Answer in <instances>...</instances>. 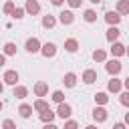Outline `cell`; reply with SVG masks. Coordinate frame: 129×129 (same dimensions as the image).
<instances>
[{
	"mask_svg": "<svg viewBox=\"0 0 129 129\" xmlns=\"http://www.w3.org/2000/svg\"><path fill=\"white\" fill-rule=\"evenodd\" d=\"M85 129H97V127H95V125H89V127H85Z\"/></svg>",
	"mask_w": 129,
	"mask_h": 129,
	"instance_id": "obj_40",
	"label": "cell"
},
{
	"mask_svg": "<svg viewBox=\"0 0 129 129\" xmlns=\"http://www.w3.org/2000/svg\"><path fill=\"white\" fill-rule=\"evenodd\" d=\"M83 81H85L87 85H93V83L97 81V73H95V71H91V69H89V71H85V73H83Z\"/></svg>",
	"mask_w": 129,
	"mask_h": 129,
	"instance_id": "obj_7",
	"label": "cell"
},
{
	"mask_svg": "<svg viewBox=\"0 0 129 129\" xmlns=\"http://www.w3.org/2000/svg\"><path fill=\"white\" fill-rule=\"evenodd\" d=\"M105 20H107L109 24H113V26H115V24L121 20V16H119V12H107V14H105Z\"/></svg>",
	"mask_w": 129,
	"mask_h": 129,
	"instance_id": "obj_9",
	"label": "cell"
},
{
	"mask_svg": "<svg viewBox=\"0 0 129 129\" xmlns=\"http://www.w3.org/2000/svg\"><path fill=\"white\" fill-rule=\"evenodd\" d=\"M91 2H93V4H99V2H101V0H91Z\"/></svg>",
	"mask_w": 129,
	"mask_h": 129,
	"instance_id": "obj_41",
	"label": "cell"
},
{
	"mask_svg": "<svg viewBox=\"0 0 129 129\" xmlns=\"http://www.w3.org/2000/svg\"><path fill=\"white\" fill-rule=\"evenodd\" d=\"M4 52H6V54H16V44H14V42H6Z\"/></svg>",
	"mask_w": 129,
	"mask_h": 129,
	"instance_id": "obj_23",
	"label": "cell"
},
{
	"mask_svg": "<svg viewBox=\"0 0 129 129\" xmlns=\"http://www.w3.org/2000/svg\"><path fill=\"white\" fill-rule=\"evenodd\" d=\"M93 119H95V121H105V119H107V111L101 109V107H95V109H93Z\"/></svg>",
	"mask_w": 129,
	"mask_h": 129,
	"instance_id": "obj_8",
	"label": "cell"
},
{
	"mask_svg": "<svg viewBox=\"0 0 129 129\" xmlns=\"http://www.w3.org/2000/svg\"><path fill=\"white\" fill-rule=\"evenodd\" d=\"M111 52H113L115 56H121V54L125 52V46H123V44H119V42H113V48H111Z\"/></svg>",
	"mask_w": 129,
	"mask_h": 129,
	"instance_id": "obj_19",
	"label": "cell"
},
{
	"mask_svg": "<svg viewBox=\"0 0 129 129\" xmlns=\"http://www.w3.org/2000/svg\"><path fill=\"white\" fill-rule=\"evenodd\" d=\"M67 2H69V6H71V8H79V6L83 4V0H67Z\"/></svg>",
	"mask_w": 129,
	"mask_h": 129,
	"instance_id": "obj_33",
	"label": "cell"
},
{
	"mask_svg": "<svg viewBox=\"0 0 129 129\" xmlns=\"http://www.w3.org/2000/svg\"><path fill=\"white\" fill-rule=\"evenodd\" d=\"M38 10H40V6H38V2H36V0H28V2H26V12L36 14Z\"/></svg>",
	"mask_w": 129,
	"mask_h": 129,
	"instance_id": "obj_12",
	"label": "cell"
},
{
	"mask_svg": "<svg viewBox=\"0 0 129 129\" xmlns=\"http://www.w3.org/2000/svg\"><path fill=\"white\" fill-rule=\"evenodd\" d=\"M113 129H125V123H115Z\"/></svg>",
	"mask_w": 129,
	"mask_h": 129,
	"instance_id": "obj_34",
	"label": "cell"
},
{
	"mask_svg": "<svg viewBox=\"0 0 129 129\" xmlns=\"http://www.w3.org/2000/svg\"><path fill=\"white\" fill-rule=\"evenodd\" d=\"M16 81H18V73L16 71H6L4 73V83L6 85H16Z\"/></svg>",
	"mask_w": 129,
	"mask_h": 129,
	"instance_id": "obj_5",
	"label": "cell"
},
{
	"mask_svg": "<svg viewBox=\"0 0 129 129\" xmlns=\"http://www.w3.org/2000/svg\"><path fill=\"white\" fill-rule=\"evenodd\" d=\"M117 12H119V14H129V0H119Z\"/></svg>",
	"mask_w": 129,
	"mask_h": 129,
	"instance_id": "obj_15",
	"label": "cell"
},
{
	"mask_svg": "<svg viewBox=\"0 0 129 129\" xmlns=\"http://www.w3.org/2000/svg\"><path fill=\"white\" fill-rule=\"evenodd\" d=\"M107 89H109L111 93H119V91H121V81H119V79H111L109 85H107Z\"/></svg>",
	"mask_w": 129,
	"mask_h": 129,
	"instance_id": "obj_10",
	"label": "cell"
},
{
	"mask_svg": "<svg viewBox=\"0 0 129 129\" xmlns=\"http://www.w3.org/2000/svg\"><path fill=\"white\" fill-rule=\"evenodd\" d=\"M62 81H64L67 87H75V85H77V75H75V73H67Z\"/></svg>",
	"mask_w": 129,
	"mask_h": 129,
	"instance_id": "obj_13",
	"label": "cell"
},
{
	"mask_svg": "<svg viewBox=\"0 0 129 129\" xmlns=\"http://www.w3.org/2000/svg\"><path fill=\"white\" fill-rule=\"evenodd\" d=\"M85 20L87 22H95L97 20V12L95 10H85Z\"/></svg>",
	"mask_w": 129,
	"mask_h": 129,
	"instance_id": "obj_22",
	"label": "cell"
},
{
	"mask_svg": "<svg viewBox=\"0 0 129 129\" xmlns=\"http://www.w3.org/2000/svg\"><path fill=\"white\" fill-rule=\"evenodd\" d=\"M26 95H28L26 87H16V85H14V97H18V99H24Z\"/></svg>",
	"mask_w": 129,
	"mask_h": 129,
	"instance_id": "obj_20",
	"label": "cell"
},
{
	"mask_svg": "<svg viewBox=\"0 0 129 129\" xmlns=\"http://www.w3.org/2000/svg\"><path fill=\"white\" fill-rule=\"evenodd\" d=\"M58 20H60L62 24H73L75 16H73V12H71V10H62V12L58 14Z\"/></svg>",
	"mask_w": 129,
	"mask_h": 129,
	"instance_id": "obj_2",
	"label": "cell"
},
{
	"mask_svg": "<svg viewBox=\"0 0 129 129\" xmlns=\"http://www.w3.org/2000/svg\"><path fill=\"white\" fill-rule=\"evenodd\" d=\"M64 48H67L69 52H77V48H79V42H77L75 38H69V40L64 42Z\"/></svg>",
	"mask_w": 129,
	"mask_h": 129,
	"instance_id": "obj_17",
	"label": "cell"
},
{
	"mask_svg": "<svg viewBox=\"0 0 129 129\" xmlns=\"http://www.w3.org/2000/svg\"><path fill=\"white\" fill-rule=\"evenodd\" d=\"M54 119V113L50 111V107L48 109H44V111H40V121H44V123H50Z\"/></svg>",
	"mask_w": 129,
	"mask_h": 129,
	"instance_id": "obj_11",
	"label": "cell"
},
{
	"mask_svg": "<svg viewBox=\"0 0 129 129\" xmlns=\"http://www.w3.org/2000/svg\"><path fill=\"white\" fill-rule=\"evenodd\" d=\"M0 111H2V101H0Z\"/></svg>",
	"mask_w": 129,
	"mask_h": 129,
	"instance_id": "obj_43",
	"label": "cell"
},
{
	"mask_svg": "<svg viewBox=\"0 0 129 129\" xmlns=\"http://www.w3.org/2000/svg\"><path fill=\"white\" fill-rule=\"evenodd\" d=\"M18 113H20L22 117H30V115H32V107H30V105H20Z\"/></svg>",
	"mask_w": 129,
	"mask_h": 129,
	"instance_id": "obj_21",
	"label": "cell"
},
{
	"mask_svg": "<svg viewBox=\"0 0 129 129\" xmlns=\"http://www.w3.org/2000/svg\"><path fill=\"white\" fill-rule=\"evenodd\" d=\"M12 16H14V18H22V16H24V10H22V8H14V10H12Z\"/></svg>",
	"mask_w": 129,
	"mask_h": 129,
	"instance_id": "obj_29",
	"label": "cell"
},
{
	"mask_svg": "<svg viewBox=\"0 0 129 129\" xmlns=\"http://www.w3.org/2000/svg\"><path fill=\"white\" fill-rule=\"evenodd\" d=\"M2 129H16V125H14V121H10V119H6V121L2 123Z\"/></svg>",
	"mask_w": 129,
	"mask_h": 129,
	"instance_id": "obj_28",
	"label": "cell"
},
{
	"mask_svg": "<svg viewBox=\"0 0 129 129\" xmlns=\"http://www.w3.org/2000/svg\"><path fill=\"white\" fill-rule=\"evenodd\" d=\"M125 52H127V54H129V48H127V50H125Z\"/></svg>",
	"mask_w": 129,
	"mask_h": 129,
	"instance_id": "obj_44",
	"label": "cell"
},
{
	"mask_svg": "<svg viewBox=\"0 0 129 129\" xmlns=\"http://www.w3.org/2000/svg\"><path fill=\"white\" fill-rule=\"evenodd\" d=\"M46 91H48V85H46V83H36L34 93H36L38 97H44V95H46Z\"/></svg>",
	"mask_w": 129,
	"mask_h": 129,
	"instance_id": "obj_14",
	"label": "cell"
},
{
	"mask_svg": "<svg viewBox=\"0 0 129 129\" xmlns=\"http://www.w3.org/2000/svg\"><path fill=\"white\" fill-rule=\"evenodd\" d=\"M44 129H58V127H56V125H52V123H46V125H44Z\"/></svg>",
	"mask_w": 129,
	"mask_h": 129,
	"instance_id": "obj_35",
	"label": "cell"
},
{
	"mask_svg": "<svg viewBox=\"0 0 129 129\" xmlns=\"http://www.w3.org/2000/svg\"><path fill=\"white\" fill-rule=\"evenodd\" d=\"M123 85H125V87H127V91H129V77H127V79L123 81Z\"/></svg>",
	"mask_w": 129,
	"mask_h": 129,
	"instance_id": "obj_38",
	"label": "cell"
},
{
	"mask_svg": "<svg viewBox=\"0 0 129 129\" xmlns=\"http://www.w3.org/2000/svg\"><path fill=\"white\" fill-rule=\"evenodd\" d=\"M42 54H44L46 58H52V56L56 54V46H54L52 42H46V44L42 46Z\"/></svg>",
	"mask_w": 129,
	"mask_h": 129,
	"instance_id": "obj_4",
	"label": "cell"
},
{
	"mask_svg": "<svg viewBox=\"0 0 129 129\" xmlns=\"http://www.w3.org/2000/svg\"><path fill=\"white\" fill-rule=\"evenodd\" d=\"M107 99H109V97H107L105 93H97V95H95V101H97V103H101V105H105V103H107Z\"/></svg>",
	"mask_w": 129,
	"mask_h": 129,
	"instance_id": "obj_27",
	"label": "cell"
},
{
	"mask_svg": "<svg viewBox=\"0 0 129 129\" xmlns=\"http://www.w3.org/2000/svg\"><path fill=\"white\" fill-rule=\"evenodd\" d=\"M105 69H107V73H111V75H117V73L121 71V62H119V60H109Z\"/></svg>",
	"mask_w": 129,
	"mask_h": 129,
	"instance_id": "obj_6",
	"label": "cell"
},
{
	"mask_svg": "<svg viewBox=\"0 0 129 129\" xmlns=\"http://www.w3.org/2000/svg\"><path fill=\"white\" fill-rule=\"evenodd\" d=\"M62 99H64L62 91H54V93H52V101H54V103H62Z\"/></svg>",
	"mask_w": 129,
	"mask_h": 129,
	"instance_id": "obj_26",
	"label": "cell"
},
{
	"mask_svg": "<svg viewBox=\"0 0 129 129\" xmlns=\"http://www.w3.org/2000/svg\"><path fill=\"white\" fill-rule=\"evenodd\" d=\"M71 113H73L71 105H67V103H58V111H56V115H58L60 119H67V117H71Z\"/></svg>",
	"mask_w": 129,
	"mask_h": 129,
	"instance_id": "obj_1",
	"label": "cell"
},
{
	"mask_svg": "<svg viewBox=\"0 0 129 129\" xmlns=\"http://www.w3.org/2000/svg\"><path fill=\"white\" fill-rule=\"evenodd\" d=\"M117 38H119V28L111 26V28L107 30V40H109V42H113V40H117Z\"/></svg>",
	"mask_w": 129,
	"mask_h": 129,
	"instance_id": "obj_16",
	"label": "cell"
},
{
	"mask_svg": "<svg viewBox=\"0 0 129 129\" xmlns=\"http://www.w3.org/2000/svg\"><path fill=\"white\" fill-rule=\"evenodd\" d=\"M93 60H99V62L105 60V50H95L93 52Z\"/></svg>",
	"mask_w": 129,
	"mask_h": 129,
	"instance_id": "obj_25",
	"label": "cell"
},
{
	"mask_svg": "<svg viewBox=\"0 0 129 129\" xmlns=\"http://www.w3.org/2000/svg\"><path fill=\"white\" fill-rule=\"evenodd\" d=\"M125 123L129 125V113H125Z\"/></svg>",
	"mask_w": 129,
	"mask_h": 129,
	"instance_id": "obj_39",
	"label": "cell"
},
{
	"mask_svg": "<svg viewBox=\"0 0 129 129\" xmlns=\"http://www.w3.org/2000/svg\"><path fill=\"white\" fill-rule=\"evenodd\" d=\"M26 50H28V52H38V50H40L38 38H28V40H26Z\"/></svg>",
	"mask_w": 129,
	"mask_h": 129,
	"instance_id": "obj_3",
	"label": "cell"
},
{
	"mask_svg": "<svg viewBox=\"0 0 129 129\" xmlns=\"http://www.w3.org/2000/svg\"><path fill=\"white\" fill-rule=\"evenodd\" d=\"M2 89H4V85H2V83H0V93H2Z\"/></svg>",
	"mask_w": 129,
	"mask_h": 129,
	"instance_id": "obj_42",
	"label": "cell"
},
{
	"mask_svg": "<svg viewBox=\"0 0 129 129\" xmlns=\"http://www.w3.org/2000/svg\"><path fill=\"white\" fill-rule=\"evenodd\" d=\"M54 24H56L54 16H50V14H48V16H44V18H42V26H44V28H52Z\"/></svg>",
	"mask_w": 129,
	"mask_h": 129,
	"instance_id": "obj_18",
	"label": "cell"
},
{
	"mask_svg": "<svg viewBox=\"0 0 129 129\" xmlns=\"http://www.w3.org/2000/svg\"><path fill=\"white\" fill-rule=\"evenodd\" d=\"M50 2H52V4H54V6H60V4H62V2H64V0H50Z\"/></svg>",
	"mask_w": 129,
	"mask_h": 129,
	"instance_id": "obj_36",
	"label": "cell"
},
{
	"mask_svg": "<svg viewBox=\"0 0 129 129\" xmlns=\"http://www.w3.org/2000/svg\"><path fill=\"white\" fill-rule=\"evenodd\" d=\"M121 105H125V107H129V91L121 95Z\"/></svg>",
	"mask_w": 129,
	"mask_h": 129,
	"instance_id": "obj_30",
	"label": "cell"
},
{
	"mask_svg": "<svg viewBox=\"0 0 129 129\" xmlns=\"http://www.w3.org/2000/svg\"><path fill=\"white\" fill-rule=\"evenodd\" d=\"M34 109H36V111H44V109H48V103L42 101V99H38V101L34 103Z\"/></svg>",
	"mask_w": 129,
	"mask_h": 129,
	"instance_id": "obj_24",
	"label": "cell"
},
{
	"mask_svg": "<svg viewBox=\"0 0 129 129\" xmlns=\"http://www.w3.org/2000/svg\"><path fill=\"white\" fill-rule=\"evenodd\" d=\"M64 129H79V125H77V121H67Z\"/></svg>",
	"mask_w": 129,
	"mask_h": 129,
	"instance_id": "obj_32",
	"label": "cell"
},
{
	"mask_svg": "<svg viewBox=\"0 0 129 129\" xmlns=\"http://www.w3.org/2000/svg\"><path fill=\"white\" fill-rule=\"evenodd\" d=\"M12 10H14V4H12V2H6V4H4V12H6V14H12Z\"/></svg>",
	"mask_w": 129,
	"mask_h": 129,
	"instance_id": "obj_31",
	"label": "cell"
},
{
	"mask_svg": "<svg viewBox=\"0 0 129 129\" xmlns=\"http://www.w3.org/2000/svg\"><path fill=\"white\" fill-rule=\"evenodd\" d=\"M4 62H6V58H4V54H0V67H2Z\"/></svg>",
	"mask_w": 129,
	"mask_h": 129,
	"instance_id": "obj_37",
	"label": "cell"
}]
</instances>
